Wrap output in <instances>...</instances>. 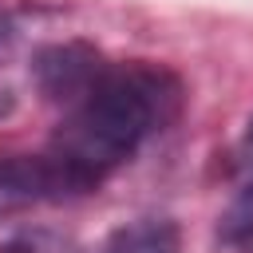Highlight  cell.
Masks as SVG:
<instances>
[{
    "label": "cell",
    "instance_id": "6da1fadb",
    "mask_svg": "<svg viewBox=\"0 0 253 253\" xmlns=\"http://www.w3.org/2000/svg\"><path fill=\"white\" fill-rule=\"evenodd\" d=\"M182 111V79L146 59L107 63L99 83L67 111L43 158L59 198L91 194L119 170L154 130L170 126Z\"/></svg>",
    "mask_w": 253,
    "mask_h": 253
},
{
    "label": "cell",
    "instance_id": "7a4b0ae2",
    "mask_svg": "<svg viewBox=\"0 0 253 253\" xmlns=\"http://www.w3.org/2000/svg\"><path fill=\"white\" fill-rule=\"evenodd\" d=\"M103 71H107V63L91 43H47L32 55L36 87L51 103H67V107H75L99 83Z\"/></svg>",
    "mask_w": 253,
    "mask_h": 253
},
{
    "label": "cell",
    "instance_id": "3957f363",
    "mask_svg": "<svg viewBox=\"0 0 253 253\" xmlns=\"http://www.w3.org/2000/svg\"><path fill=\"white\" fill-rule=\"evenodd\" d=\"M107 253H182V229L170 217H138L111 233Z\"/></svg>",
    "mask_w": 253,
    "mask_h": 253
},
{
    "label": "cell",
    "instance_id": "277c9868",
    "mask_svg": "<svg viewBox=\"0 0 253 253\" xmlns=\"http://www.w3.org/2000/svg\"><path fill=\"white\" fill-rule=\"evenodd\" d=\"M0 253H83V249L55 229H24V233L8 237L0 245Z\"/></svg>",
    "mask_w": 253,
    "mask_h": 253
},
{
    "label": "cell",
    "instance_id": "5b68a950",
    "mask_svg": "<svg viewBox=\"0 0 253 253\" xmlns=\"http://www.w3.org/2000/svg\"><path fill=\"white\" fill-rule=\"evenodd\" d=\"M221 237L225 241H253V182L241 190V198L225 210V217H221Z\"/></svg>",
    "mask_w": 253,
    "mask_h": 253
},
{
    "label": "cell",
    "instance_id": "8992f818",
    "mask_svg": "<svg viewBox=\"0 0 253 253\" xmlns=\"http://www.w3.org/2000/svg\"><path fill=\"white\" fill-rule=\"evenodd\" d=\"M237 166L249 174V182H253V119H249V126H245V138H241V146H237Z\"/></svg>",
    "mask_w": 253,
    "mask_h": 253
}]
</instances>
